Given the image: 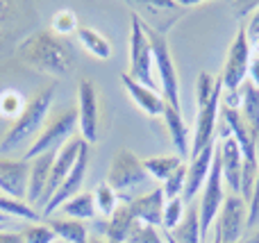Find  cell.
<instances>
[{
  "label": "cell",
  "mask_w": 259,
  "mask_h": 243,
  "mask_svg": "<svg viewBox=\"0 0 259 243\" xmlns=\"http://www.w3.org/2000/svg\"><path fill=\"white\" fill-rule=\"evenodd\" d=\"M252 45L248 41L246 34V25L237 27L232 43L228 48L225 55V66L221 73V82H223V91H239L241 84L248 80V68H250V59H252Z\"/></svg>",
  "instance_id": "cell-8"
},
{
  "label": "cell",
  "mask_w": 259,
  "mask_h": 243,
  "mask_svg": "<svg viewBox=\"0 0 259 243\" xmlns=\"http://www.w3.org/2000/svg\"><path fill=\"white\" fill-rule=\"evenodd\" d=\"M219 157H221V173H223V182L230 186L232 193L241 196V175H243V155L239 143L228 136L219 143Z\"/></svg>",
  "instance_id": "cell-15"
},
{
  "label": "cell",
  "mask_w": 259,
  "mask_h": 243,
  "mask_svg": "<svg viewBox=\"0 0 259 243\" xmlns=\"http://www.w3.org/2000/svg\"><path fill=\"white\" fill-rule=\"evenodd\" d=\"M223 173H221V157H219V143H216V153H214V164H211L209 177H207L205 186L200 191V205H198V216H200V234L202 243H207L211 227L216 223L221 207L225 203V189H223Z\"/></svg>",
  "instance_id": "cell-7"
},
{
  "label": "cell",
  "mask_w": 259,
  "mask_h": 243,
  "mask_svg": "<svg viewBox=\"0 0 259 243\" xmlns=\"http://www.w3.org/2000/svg\"><path fill=\"white\" fill-rule=\"evenodd\" d=\"M55 243H66V241H62V239H57V241H55Z\"/></svg>",
  "instance_id": "cell-45"
},
{
  "label": "cell",
  "mask_w": 259,
  "mask_h": 243,
  "mask_svg": "<svg viewBox=\"0 0 259 243\" xmlns=\"http://www.w3.org/2000/svg\"><path fill=\"white\" fill-rule=\"evenodd\" d=\"M25 109V103H23V95L14 89H7L0 93V116L5 118H18V114Z\"/></svg>",
  "instance_id": "cell-31"
},
{
  "label": "cell",
  "mask_w": 259,
  "mask_h": 243,
  "mask_svg": "<svg viewBox=\"0 0 259 243\" xmlns=\"http://www.w3.org/2000/svg\"><path fill=\"white\" fill-rule=\"evenodd\" d=\"M178 243H202V234H200V216H198V207L196 205H187V212L184 218L180 221V225L170 232Z\"/></svg>",
  "instance_id": "cell-24"
},
{
  "label": "cell",
  "mask_w": 259,
  "mask_h": 243,
  "mask_svg": "<svg viewBox=\"0 0 259 243\" xmlns=\"http://www.w3.org/2000/svg\"><path fill=\"white\" fill-rule=\"evenodd\" d=\"M3 223H7V216H5V214H0V225H3Z\"/></svg>",
  "instance_id": "cell-43"
},
{
  "label": "cell",
  "mask_w": 259,
  "mask_h": 243,
  "mask_svg": "<svg viewBox=\"0 0 259 243\" xmlns=\"http://www.w3.org/2000/svg\"><path fill=\"white\" fill-rule=\"evenodd\" d=\"M94 200H96V209H98L103 216H107V218L112 216L114 209H116L118 203H121V200H118V196H116V191H114L107 182H103V184L96 186Z\"/></svg>",
  "instance_id": "cell-28"
},
{
  "label": "cell",
  "mask_w": 259,
  "mask_h": 243,
  "mask_svg": "<svg viewBox=\"0 0 259 243\" xmlns=\"http://www.w3.org/2000/svg\"><path fill=\"white\" fill-rule=\"evenodd\" d=\"M46 225L57 234V239L66 241V243H87L89 230L82 221H73V218H46Z\"/></svg>",
  "instance_id": "cell-23"
},
{
  "label": "cell",
  "mask_w": 259,
  "mask_h": 243,
  "mask_svg": "<svg viewBox=\"0 0 259 243\" xmlns=\"http://www.w3.org/2000/svg\"><path fill=\"white\" fill-rule=\"evenodd\" d=\"M87 243H112V241H107L103 234H98V232H96V234H89V236H87Z\"/></svg>",
  "instance_id": "cell-39"
},
{
  "label": "cell",
  "mask_w": 259,
  "mask_h": 243,
  "mask_svg": "<svg viewBox=\"0 0 259 243\" xmlns=\"http://www.w3.org/2000/svg\"><path fill=\"white\" fill-rule=\"evenodd\" d=\"M143 21V18H141ZM143 30L148 34V41H150L152 48V66L157 71V80H159V89H161V98H164L166 105L175 109L180 107V80H178V68H175L173 55H170V45L166 34L152 30L150 25L143 23Z\"/></svg>",
  "instance_id": "cell-4"
},
{
  "label": "cell",
  "mask_w": 259,
  "mask_h": 243,
  "mask_svg": "<svg viewBox=\"0 0 259 243\" xmlns=\"http://www.w3.org/2000/svg\"><path fill=\"white\" fill-rule=\"evenodd\" d=\"M0 243H23L21 234H14V232H5L0 227Z\"/></svg>",
  "instance_id": "cell-38"
},
{
  "label": "cell",
  "mask_w": 259,
  "mask_h": 243,
  "mask_svg": "<svg viewBox=\"0 0 259 243\" xmlns=\"http://www.w3.org/2000/svg\"><path fill=\"white\" fill-rule=\"evenodd\" d=\"M207 243H223V241H221V239H219V236H216V234H214V241H207Z\"/></svg>",
  "instance_id": "cell-44"
},
{
  "label": "cell",
  "mask_w": 259,
  "mask_h": 243,
  "mask_svg": "<svg viewBox=\"0 0 259 243\" xmlns=\"http://www.w3.org/2000/svg\"><path fill=\"white\" fill-rule=\"evenodd\" d=\"M239 91H241V107H239V112H241L246 125L250 127L252 139L259 145V89L246 80Z\"/></svg>",
  "instance_id": "cell-21"
},
{
  "label": "cell",
  "mask_w": 259,
  "mask_h": 243,
  "mask_svg": "<svg viewBox=\"0 0 259 243\" xmlns=\"http://www.w3.org/2000/svg\"><path fill=\"white\" fill-rule=\"evenodd\" d=\"M18 55L36 68L39 73L53 77H64L75 68V53L64 36H57L53 30H36L21 45Z\"/></svg>",
  "instance_id": "cell-1"
},
{
  "label": "cell",
  "mask_w": 259,
  "mask_h": 243,
  "mask_svg": "<svg viewBox=\"0 0 259 243\" xmlns=\"http://www.w3.org/2000/svg\"><path fill=\"white\" fill-rule=\"evenodd\" d=\"M82 148H84V141H82L80 136H73V139L68 141V143L64 145V148L59 150L57 155H55V162H53V171H50L48 186H46V193H44V198H41L39 207H36L39 212H44V209L48 207V203L53 200V196L57 193V189L64 184V180L68 177L71 168L75 166L77 155H80Z\"/></svg>",
  "instance_id": "cell-11"
},
{
  "label": "cell",
  "mask_w": 259,
  "mask_h": 243,
  "mask_svg": "<svg viewBox=\"0 0 259 243\" xmlns=\"http://www.w3.org/2000/svg\"><path fill=\"white\" fill-rule=\"evenodd\" d=\"M75 34H77V41L82 43V48H84L87 53L94 55L96 59H109L112 57V43H109L107 36H103L98 30L80 25Z\"/></svg>",
  "instance_id": "cell-25"
},
{
  "label": "cell",
  "mask_w": 259,
  "mask_h": 243,
  "mask_svg": "<svg viewBox=\"0 0 259 243\" xmlns=\"http://www.w3.org/2000/svg\"><path fill=\"white\" fill-rule=\"evenodd\" d=\"M5 12H7V5H5V3H0V21H3Z\"/></svg>",
  "instance_id": "cell-42"
},
{
  "label": "cell",
  "mask_w": 259,
  "mask_h": 243,
  "mask_svg": "<svg viewBox=\"0 0 259 243\" xmlns=\"http://www.w3.org/2000/svg\"><path fill=\"white\" fill-rule=\"evenodd\" d=\"M246 243H259V225L250 232V236H248V241H246Z\"/></svg>",
  "instance_id": "cell-40"
},
{
  "label": "cell",
  "mask_w": 259,
  "mask_h": 243,
  "mask_svg": "<svg viewBox=\"0 0 259 243\" xmlns=\"http://www.w3.org/2000/svg\"><path fill=\"white\" fill-rule=\"evenodd\" d=\"M214 153H216V143L205 148L202 153H198L196 157H191V162L187 164V184H184V193L182 200L184 203H191L196 198V193H200L202 186H205L207 177H209L211 164H214Z\"/></svg>",
  "instance_id": "cell-16"
},
{
  "label": "cell",
  "mask_w": 259,
  "mask_h": 243,
  "mask_svg": "<svg viewBox=\"0 0 259 243\" xmlns=\"http://www.w3.org/2000/svg\"><path fill=\"white\" fill-rule=\"evenodd\" d=\"M184 212H187V203H184L182 198L166 200V205H164V216H161V230L173 232L175 227L180 225V221L184 218Z\"/></svg>",
  "instance_id": "cell-29"
},
{
  "label": "cell",
  "mask_w": 259,
  "mask_h": 243,
  "mask_svg": "<svg viewBox=\"0 0 259 243\" xmlns=\"http://www.w3.org/2000/svg\"><path fill=\"white\" fill-rule=\"evenodd\" d=\"M184 184H187V164H182V166H180L178 171H175L173 175H170L168 180L164 182V184H161L166 200L182 198V193H184Z\"/></svg>",
  "instance_id": "cell-32"
},
{
  "label": "cell",
  "mask_w": 259,
  "mask_h": 243,
  "mask_svg": "<svg viewBox=\"0 0 259 243\" xmlns=\"http://www.w3.org/2000/svg\"><path fill=\"white\" fill-rule=\"evenodd\" d=\"M59 153V150H57ZM57 153H46L39 155V157L30 159V180H27V205L32 207H39L41 198L46 193V186H48L50 180V171H53V162ZM39 212V209H36Z\"/></svg>",
  "instance_id": "cell-17"
},
{
  "label": "cell",
  "mask_w": 259,
  "mask_h": 243,
  "mask_svg": "<svg viewBox=\"0 0 259 243\" xmlns=\"http://www.w3.org/2000/svg\"><path fill=\"white\" fill-rule=\"evenodd\" d=\"M137 218H134L132 209L127 203H118V207L114 209V214L105 223H100L98 234H103L107 241L112 243H127L132 230L137 227Z\"/></svg>",
  "instance_id": "cell-19"
},
{
  "label": "cell",
  "mask_w": 259,
  "mask_h": 243,
  "mask_svg": "<svg viewBox=\"0 0 259 243\" xmlns=\"http://www.w3.org/2000/svg\"><path fill=\"white\" fill-rule=\"evenodd\" d=\"M87 168H89V143H84V148L80 150L75 166L71 168L68 177L64 180V184L57 189V193L53 196V200L48 203V207L41 212V216H44V218H50L59 207H62L64 203H66V200H71L73 196L80 193L82 184H84V177H87Z\"/></svg>",
  "instance_id": "cell-12"
},
{
  "label": "cell",
  "mask_w": 259,
  "mask_h": 243,
  "mask_svg": "<svg viewBox=\"0 0 259 243\" xmlns=\"http://www.w3.org/2000/svg\"><path fill=\"white\" fill-rule=\"evenodd\" d=\"M0 214L5 216H14V218H23L27 223H44L46 218L41 216V212H36L32 205H27L25 200H14V198H7V196H0Z\"/></svg>",
  "instance_id": "cell-27"
},
{
  "label": "cell",
  "mask_w": 259,
  "mask_h": 243,
  "mask_svg": "<svg viewBox=\"0 0 259 243\" xmlns=\"http://www.w3.org/2000/svg\"><path fill=\"white\" fill-rule=\"evenodd\" d=\"M161 118H164L170 141H173L175 150H178V157L182 159L189 157L191 155V132H189L187 123L182 118V109H175L170 105H166L164 112H161Z\"/></svg>",
  "instance_id": "cell-20"
},
{
  "label": "cell",
  "mask_w": 259,
  "mask_h": 243,
  "mask_svg": "<svg viewBox=\"0 0 259 243\" xmlns=\"http://www.w3.org/2000/svg\"><path fill=\"white\" fill-rule=\"evenodd\" d=\"M248 82L255 84L259 89V57H252L250 59V68H248Z\"/></svg>",
  "instance_id": "cell-37"
},
{
  "label": "cell",
  "mask_w": 259,
  "mask_h": 243,
  "mask_svg": "<svg viewBox=\"0 0 259 243\" xmlns=\"http://www.w3.org/2000/svg\"><path fill=\"white\" fill-rule=\"evenodd\" d=\"M77 27H80V23H77L75 12H71V9H59L53 16V21H50V30L57 36H66L71 32H77Z\"/></svg>",
  "instance_id": "cell-30"
},
{
  "label": "cell",
  "mask_w": 259,
  "mask_h": 243,
  "mask_svg": "<svg viewBox=\"0 0 259 243\" xmlns=\"http://www.w3.org/2000/svg\"><path fill=\"white\" fill-rule=\"evenodd\" d=\"M152 48L148 34L143 30V21L137 12L130 14V68L127 75L141 84L157 91L159 82L152 77Z\"/></svg>",
  "instance_id": "cell-5"
},
{
  "label": "cell",
  "mask_w": 259,
  "mask_h": 243,
  "mask_svg": "<svg viewBox=\"0 0 259 243\" xmlns=\"http://www.w3.org/2000/svg\"><path fill=\"white\" fill-rule=\"evenodd\" d=\"M55 93H57V82H50L48 86H44V89L25 105V109L18 114V118H14V123L9 125L5 139L0 141V153H12L18 145L27 143L30 139L34 141L36 136H39V132L44 130L46 118H48Z\"/></svg>",
  "instance_id": "cell-2"
},
{
  "label": "cell",
  "mask_w": 259,
  "mask_h": 243,
  "mask_svg": "<svg viewBox=\"0 0 259 243\" xmlns=\"http://www.w3.org/2000/svg\"><path fill=\"white\" fill-rule=\"evenodd\" d=\"M246 230H248V203L239 193L225 196V203L214 223V234L223 243H241Z\"/></svg>",
  "instance_id": "cell-9"
},
{
  "label": "cell",
  "mask_w": 259,
  "mask_h": 243,
  "mask_svg": "<svg viewBox=\"0 0 259 243\" xmlns=\"http://www.w3.org/2000/svg\"><path fill=\"white\" fill-rule=\"evenodd\" d=\"M27 180H30V162L0 157V191L7 198L27 203Z\"/></svg>",
  "instance_id": "cell-13"
},
{
  "label": "cell",
  "mask_w": 259,
  "mask_h": 243,
  "mask_svg": "<svg viewBox=\"0 0 259 243\" xmlns=\"http://www.w3.org/2000/svg\"><path fill=\"white\" fill-rule=\"evenodd\" d=\"M161 236H164V241H166V243H178V241L173 239V236H170V232H166V230H161Z\"/></svg>",
  "instance_id": "cell-41"
},
{
  "label": "cell",
  "mask_w": 259,
  "mask_h": 243,
  "mask_svg": "<svg viewBox=\"0 0 259 243\" xmlns=\"http://www.w3.org/2000/svg\"><path fill=\"white\" fill-rule=\"evenodd\" d=\"M127 205L139 223L161 230V216H164V205H166V196L161 186H155V189L146 191L141 196H134V200H130Z\"/></svg>",
  "instance_id": "cell-14"
},
{
  "label": "cell",
  "mask_w": 259,
  "mask_h": 243,
  "mask_svg": "<svg viewBox=\"0 0 259 243\" xmlns=\"http://www.w3.org/2000/svg\"><path fill=\"white\" fill-rule=\"evenodd\" d=\"M127 243H166V241H164V236H161L159 227L137 223V227L132 230V234H130Z\"/></svg>",
  "instance_id": "cell-34"
},
{
  "label": "cell",
  "mask_w": 259,
  "mask_h": 243,
  "mask_svg": "<svg viewBox=\"0 0 259 243\" xmlns=\"http://www.w3.org/2000/svg\"><path fill=\"white\" fill-rule=\"evenodd\" d=\"M121 82H123V89H125L127 95L132 98V103L137 105L146 116H161L166 103H164V98H161L159 91H155V89H150V86L141 84V82L132 80L127 73L121 75Z\"/></svg>",
  "instance_id": "cell-18"
},
{
  "label": "cell",
  "mask_w": 259,
  "mask_h": 243,
  "mask_svg": "<svg viewBox=\"0 0 259 243\" xmlns=\"http://www.w3.org/2000/svg\"><path fill=\"white\" fill-rule=\"evenodd\" d=\"M246 34H248V41H257L259 39V5L255 9V14L250 16V21L246 23Z\"/></svg>",
  "instance_id": "cell-36"
},
{
  "label": "cell",
  "mask_w": 259,
  "mask_h": 243,
  "mask_svg": "<svg viewBox=\"0 0 259 243\" xmlns=\"http://www.w3.org/2000/svg\"><path fill=\"white\" fill-rule=\"evenodd\" d=\"M21 239H23V243H55L57 241V234H55L44 221V223H39V225H32V227H27L25 232H21Z\"/></svg>",
  "instance_id": "cell-33"
},
{
  "label": "cell",
  "mask_w": 259,
  "mask_h": 243,
  "mask_svg": "<svg viewBox=\"0 0 259 243\" xmlns=\"http://www.w3.org/2000/svg\"><path fill=\"white\" fill-rule=\"evenodd\" d=\"M150 175L143 168V159H139L132 150L127 148H118L114 153L112 162H109V171H107V184L116 191L118 200L121 203H130L134 200V193H137L141 186L148 184Z\"/></svg>",
  "instance_id": "cell-3"
},
{
  "label": "cell",
  "mask_w": 259,
  "mask_h": 243,
  "mask_svg": "<svg viewBox=\"0 0 259 243\" xmlns=\"http://www.w3.org/2000/svg\"><path fill=\"white\" fill-rule=\"evenodd\" d=\"M257 225H259V173L255 186H252V198L248 203V230H255Z\"/></svg>",
  "instance_id": "cell-35"
},
{
  "label": "cell",
  "mask_w": 259,
  "mask_h": 243,
  "mask_svg": "<svg viewBox=\"0 0 259 243\" xmlns=\"http://www.w3.org/2000/svg\"><path fill=\"white\" fill-rule=\"evenodd\" d=\"M62 216L64 218H73V221H91L96 216V200H94V191H80L77 196H73L71 200L62 205Z\"/></svg>",
  "instance_id": "cell-22"
},
{
  "label": "cell",
  "mask_w": 259,
  "mask_h": 243,
  "mask_svg": "<svg viewBox=\"0 0 259 243\" xmlns=\"http://www.w3.org/2000/svg\"><path fill=\"white\" fill-rule=\"evenodd\" d=\"M77 127H80V139L84 143H96L98 141V127H100L98 89L87 77H82L80 84H77Z\"/></svg>",
  "instance_id": "cell-10"
},
{
  "label": "cell",
  "mask_w": 259,
  "mask_h": 243,
  "mask_svg": "<svg viewBox=\"0 0 259 243\" xmlns=\"http://www.w3.org/2000/svg\"><path fill=\"white\" fill-rule=\"evenodd\" d=\"M75 127H77V109H66L64 114L55 116L48 125H44V130H41L39 136L30 143V148H27V153L23 159L30 162V159L39 157V155L62 150L64 145L73 139Z\"/></svg>",
  "instance_id": "cell-6"
},
{
  "label": "cell",
  "mask_w": 259,
  "mask_h": 243,
  "mask_svg": "<svg viewBox=\"0 0 259 243\" xmlns=\"http://www.w3.org/2000/svg\"><path fill=\"white\" fill-rule=\"evenodd\" d=\"M182 164H184L182 157H178V155H161V157L143 159V168L148 171V175L155 177V180H159L161 184H164V182L168 180Z\"/></svg>",
  "instance_id": "cell-26"
}]
</instances>
